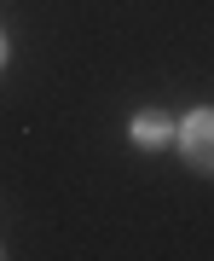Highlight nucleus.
<instances>
[{
  "label": "nucleus",
  "mask_w": 214,
  "mask_h": 261,
  "mask_svg": "<svg viewBox=\"0 0 214 261\" xmlns=\"http://www.w3.org/2000/svg\"><path fill=\"white\" fill-rule=\"evenodd\" d=\"M0 58H6V41H0Z\"/></svg>",
  "instance_id": "nucleus-3"
},
{
  "label": "nucleus",
  "mask_w": 214,
  "mask_h": 261,
  "mask_svg": "<svg viewBox=\"0 0 214 261\" xmlns=\"http://www.w3.org/2000/svg\"><path fill=\"white\" fill-rule=\"evenodd\" d=\"M0 255H6V250H0Z\"/></svg>",
  "instance_id": "nucleus-4"
},
{
  "label": "nucleus",
  "mask_w": 214,
  "mask_h": 261,
  "mask_svg": "<svg viewBox=\"0 0 214 261\" xmlns=\"http://www.w3.org/2000/svg\"><path fill=\"white\" fill-rule=\"evenodd\" d=\"M168 111H139L133 116V145H168Z\"/></svg>",
  "instance_id": "nucleus-2"
},
{
  "label": "nucleus",
  "mask_w": 214,
  "mask_h": 261,
  "mask_svg": "<svg viewBox=\"0 0 214 261\" xmlns=\"http://www.w3.org/2000/svg\"><path fill=\"white\" fill-rule=\"evenodd\" d=\"M179 157H186L197 174H214V111H191L179 122Z\"/></svg>",
  "instance_id": "nucleus-1"
}]
</instances>
